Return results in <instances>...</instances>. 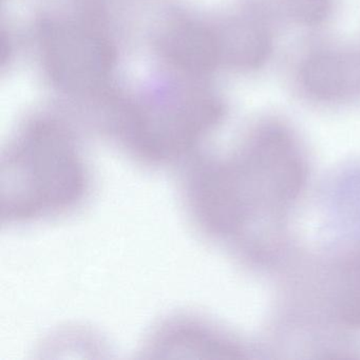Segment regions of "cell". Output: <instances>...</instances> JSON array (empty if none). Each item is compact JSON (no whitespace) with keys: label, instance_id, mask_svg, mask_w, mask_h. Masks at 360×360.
<instances>
[{"label":"cell","instance_id":"5","mask_svg":"<svg viewBox=\"0 0 360 360\" xmlns=\"http://www.w3.org/2000/svg\"><path fill=\"white\" fill-rule=\"evenodd\" d=\"M147 351L159 357H243L239 342L218 328L193 318H176L157 328Z\"/></svg>","mask_w":360,"mask_h":360},{"label":"cell","instance_id":"2","mask_svg":"<svg viewBox=\"0 0 360 360\" xmlns=\"http://www.w3.org/2000/svg\"><path fill=\"white\" fill-rule=\"evenodd\" d=\"M89 187L88 168L72 136L54 122L30 124L1 161V216L24 223L77 207Z\"/></svg>","mask_w":360,"mask_h":360},{"label":"cell","instance_id":"7","mask_svg":"<svg viewBox=\"0 0 360 360\" xmlns=\"http://www.w3.org/2000/svg\"><path fill=\"white\" fill-rule=\"evenodd\" d=\"M166 60L179 70L204 73L222 56L220 37L200 25L184 22L170 29L162 39Z\"/></svg>","mask_w":360,"mask_h":360},{"label":"cell","instance_id":"1","mask_svg":"<svg viewBox=\"0 0 360 360\" xmlns=\"http://www.w3.org/2000/svg\"><path fill=\"white\" fill-rule=\"evenodd\" d=\"M212 197L231 240L246 243L263 219L279 221L304 191L307 163L286 126L267 122L239 151L210 167Z\"/></svg>","mask_w":360,"mask_h":360},{"label":"cell","instance_id":"10","mask_svg":"<svg viewBox=\"0 0 360 360\" xmlns=\"http://www.w3.org/2000/svg\"><path fill=\"white\" fill-rule=\"evenodd\" d=\"M283 11L304 26H316L326 20L332 8V0H280Z\"/></svg>","mask_w":360,"mask_h":360},{"label":"cell","instance_id":"4","mask_svg":"<svg viewBox=\"0 0 360 360\" xmlns=\"http://www.w3.org/2000/svg\"><path fill=\"white\" fill-rule=\"evenodd\" d=\"M41 51L50 77L68 91L87 94L108 79L115 52L98 31L75 22L44 27Z\"/></svg>","mask_w":360,"mask_h":360},{"label":"cell","instance_id":"3","mask_svg":"<svg viewBox=\"0 0 360 360\" xmlns=\"http://www.w3.org/2000/svg\"><path fill=\"white\" fill-rule=\"evenodd\" d=\"M216 98L187 94L126 111L117 134L136 157L162 164L187 155L222 117Z\"/></svg>","mask_w":360,"mask_h":360},{"label":"cell","instance_id":"11","mask_svg":"<svg viewBox=\"0 0 360 360\" xmlns=\"http://www.w3.org/2000/svg\"><path fill=\"white\" fill-rule=\"evenodd\" d=\"M347 182L340 183L338 191L339 208L354 222L360 223V174L349 176Z\"/></svg>","mask_w":360,"mask_h":360},{"label":"cell","instance_id":"8","mask_svg":"<svg viewBox=\"0 0 360 360\" xmlns=\"http://www.w3.org/2000/svg\"><path fill=\"white\" fill-rule=\"evenodd\" d=\"M333 267L330 311L347 330H360V246L339 258Z\"/></svg>","mask_w":360,"mask_h":360},{"label":"cell","instance_id":"9","mask_svg":"<svg viewBox=\"0 0 360 360\" xmlns=\"http://www.w3.org/2000/svg\"><path fill=\"white\" fill-rule=\"evenodd\" d=\"M222 56L241 69L262 66L271 52V39L264 27L252 20H237L220 37Z\"/></svg>","mask_w":360,"mask_h":360},{"label":"cell","instance_id":"6","mask_svg":"<svg viewBox=\"0 0 360 360\" xmlns=\"http://www.w3.org/2000/svg\"><path fill=\"white\" fill-rule=\"evenodd\" d=\"M304 91L319 102H338L360 96V51L316 52L300 70Z\"/></svg>","mask_w":360,"mask_h":360}]
</instances>
